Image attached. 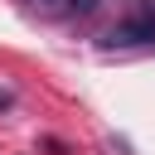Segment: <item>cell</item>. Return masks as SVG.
<instances>
[{"mask_svg":"<svg viewBox=\"0 0 155 155\" xmlns=\"http://www.w3.org/2000/svg\"><path fill=\"white\" fill-rule=\"evenodd\" d=\"M107 48H155V0H140L126 19H116L102 34Z\"/></svg>","mask_w":155,"mask_h":155,"instance_id":"6da1fadb","label":"cell"},{"mask_svg":"<svg viewBox=\"0 0 155 155\" xmlns=\"http://www.w3.org/2000/svg\"><path fill=\"white\" fill-rule=\"evenodd\" d=\"M24 5L44 19H82V15L97 10V0H24Z\"/></svg>","mask_w":155,"mask_h":155,"instance_id":"7a4b0ae2","label":"cell"}]
</instances>
